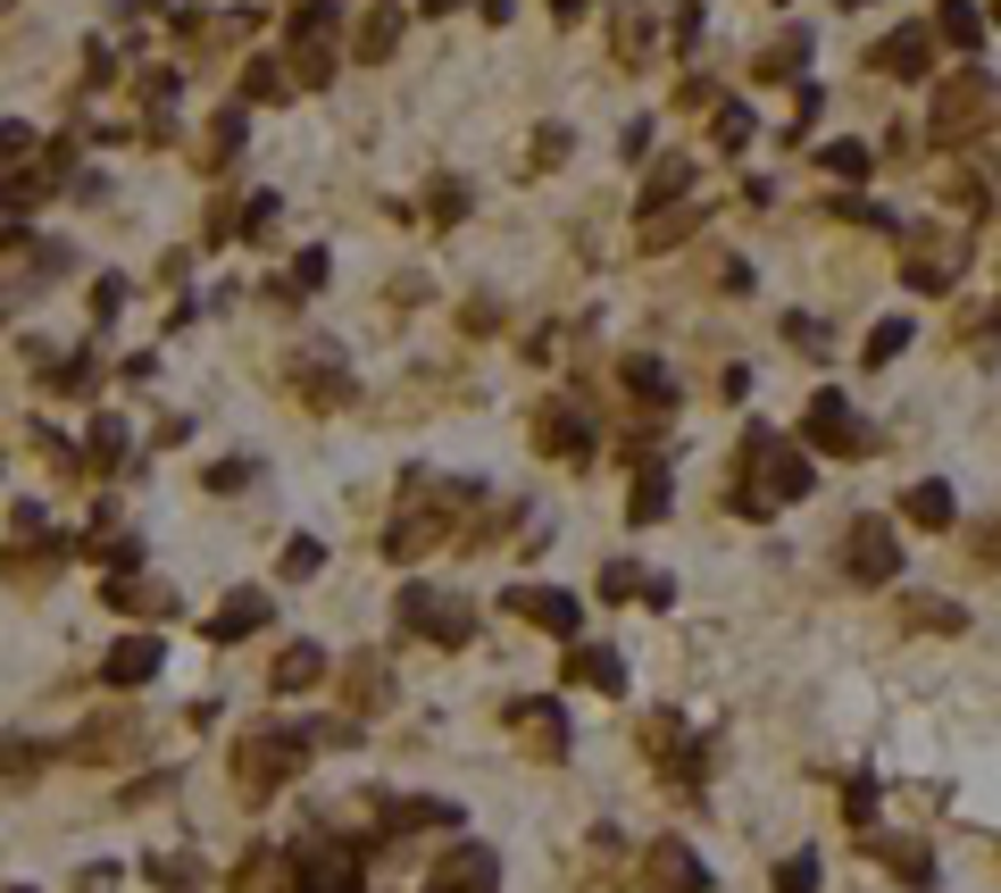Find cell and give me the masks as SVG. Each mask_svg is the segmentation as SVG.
Wrapping results in <instances>:
<instances>
[{
	"instance_id": "2e32d148",
	"label": "cell",
	"mask_w": 1001,
	"mask_h": 893,
	"mask_svg": "<svg viewBox=\"0 0 1001 893\" xmlns=\"http://www.w3.org/2000/svg\"><path fill=\"white\" fill-rule=\"evenodd\" d=\"M576 677H585V684H601V693H618V684H626V668H618V651L585 644V651H576Z\"/></svg>"
},
{
	"instance_id": "e0dca14e",
	"label": "cell",
	"mask_w": 1001,
	"mask_h": 893,
	"mask_svg": "<svg viewBox=\"0 0 1001 893\" xmlns=\"http://www.w3.org/2000/svg\"><path fill=\"white\" fill-rule=\"evenodd\" d=\"M292 76H301L309 93H318V84L334 76V42H292Z\"/></svg>"
},
{
	"instance_id": "ac0fdd59",
	"label": "cell",
	"mask_w": 1001,
	"mask_h": 893,
	"mask_svg": "<svg viewBox=\"0 0 1001 893\" xmlns=\"http://www.w3.org/2000/svg\"><path fill=\"white\" fill-rule=\"evenodd\" d=\"M201 151H209V159H201V168H226V159H234V151H243V117H234V109H226V117H217V126H209V142H201Z\"/></svg>"
},
{
	"instance_id": "e575fe53",
	"label": "cell",
	"mask_w": 1001,
	"mask_h": 893,
	"mask_svg": "<svg viewBox=\"0 0 1001 893\" xmlns=\"http://www.w3.org/2000/svg\"><path fill=\"white\" fill-rule=\"evenodd\" d=\"M827 168H834V176H869V151H860V142H834Z\"/></svg>"
},
{
	"instance_id": "1f68e13d",
	"label": "cell",
	"mask_w": 1001,
	"mask_h": 893,
	"mask_svg": "<svg viewBox=\"0 0 1001 893\" xmlns=\"http://www.w3.org/2000/svg\"><path fill=\"white\" fill-rule=\"evenodd\" d=\"M18 151H34V126L9 117V126H0V168H18Z\"/></svg>"
},
{
	"instance_id": "52a82bcc",
	"label": "cell",
	"mask_w": 1001,
	"mask_h": 893,
	"mask_svg": "<svg viewBox=\"0 0 1001 893\" xmlns=\"http://www.w3.org/2000/svg\"><path fill=\"white\" fill-rule=\"evenodd\" d=\"M851 576H860V585L893 576V527L885 518H860V527H851Z\"/></svg>"
},
{
	"instance_id": "7c38bea8",
	"label": "cell",
	"mask_w": 1001,
	"mask_h": 893,
	"mask_svg": "<svg viewBox=\"0 0 1001 893\" xmlns=\"http://www.w3.org/2000/svg\"><path fill=\"white\" fill-rule=\"evenodd\" d=\"M342 684H351V702H360V710L393 702V668H384V660H351V668H342Z\"/></svg>"
},
{
	"instance_id": "f546056e",
	"label": "cell",
	"mask_w": 1001,
	"mask_h": 893,
	"mask_svg": "<svg viewBox=\"0 0 1001 893\" xmlns=\"http://www.w3.org/2000/svg\"><path fill=\"white\" fill-rule=\"evenodd\" d=\"M902 342H909V326H902V318H885V326L869 334V368H885L893 351H902Z\"/></svg>"
},
{
	"instance_id": "7bdbcfd3",
	"label": "cell",
	"mask_w": 1001,
	"mask_h": 893,
	"mask_svg": "<svg viewBox=\"0 0 1001 893\" xmlns=\"http://www.w3.org/2000/svg\"><path fill=\"white\" fill-rule=\"evenodd\" d=\"M109 885H117V869H109V860H100V869H84V876H76V893H109Z\"/></svg>"
},
{
	"instance_id": "484cf974",
	"label": "cell",
	"mask_w": 1001,
	"mask_h": 893,
	"mask_svg": "<svg viewBox=\"0 0 1001 893\" xmlns=\"http://www.w3.org/2000/svg\"><path fill=\"white\" fill-rule=\"evenodd\" d=\"M876 59H885V67H902V76H918V67H926V42H918V34H893Z\"/></svg>"
},
{
	"instance_id": "f6af8a7d",
	"label": "cell",
	"mask_w": 1001,
	"mask_h": 893,
	"mask_svg": "<svg viewBox=\"0 0 1001 893\" xmlns=\"http://www.w3.org/2000/svg\"><path fill=\"white\" fill-rule=\"evenodd\" d=\"M435 9H459V0H426V18H435Z\"/></svg>"
},
{
	"instance_id": "ab89813d",
	"label": "cell",
	"mask_w": 1001,
	"mask_h": 893,
	"mask_svg": "<svg viewBox=\"0 0 1001 893\" xmlns=\"http://www.w3.org/2000/svg\"><path fill=\"white\" fill-rule=\"evenodd\" d=\"M117 309H126V285H117V276H100V293H93V318H117Z\"/></svg>"
},
{
	"instance_id": "ba28073f",
	"label": "cell",
	"mask_w": 1001,
	"mask_h": 893,
	"mask_svg": "<svg viewBox=\"0 0 1001 893\" xmlns=\"http://www.w3.org/2000/svg\"><path fill=\"white\" fill-rule=\"evenodd\" d=\"M267 627V593H226V602H217V618H209V635H217V644H243V635H259Z\"/></svg>"
},
{
	"instance_id": "9c48e42d",
	"label": "cell",
	"mask_w": 1001,
	"mask_h": 893,
	"mask_svg": "<svg viewBox=\"0 0 1001 893\" xmlns=\"http://www.w3.org/2000/svg\"><path fill=\"white\" fill-rule=\"evenodd\" d=\"M752 459L776 476V501H801V493H810V459H794L785 443H768V435H759V443H752Z\"/></svg>"
},
{
	"instance_id": "f35d334b",
	"label": "cell",
	"mask_w": 1001,
	"mask_h": 893,
	"mask_svg": "<svg viewBox=\"0 0 1001 893\" xmlns=\"http://www.w3.org/2000/svg\"><path fill=\"white\" fill-rule=\"evenodd\" d=\"M42 761H51L42 743H0V768H42Z\"/></svg>"
},
{
	"instance_id": "d590c367",
	"label": "cell",
	"mask_w": 1001,
	"mask_h": 893,
	"mask_svg": "<svg viewBox=\"0 0 1001 893\" xmlns=\"http://www.w3.org/2000/svg\"><path fill=\"white\" fill-rule=\"evenodd\" d=\"M309 285H326V251H301V259H292V293H309Z\"/></svg>"
},
{
	"instance_id": "8fae6325",
	"label": "cell",
	"mask_w": 1001,
	"mask_h": 893,
	"mask_svg": "<svg viewBox=\"0 0 1001 893\" xmlns=\"http://www.w3.org/2000/svg\"><path fill=\"white\" fill-rule=\"evenodd\" d=\"M534 443H543V451H567V459L593 451V435H585V418H576V410H543V418H534Z\"/></svg>"
},
{
	"instance_id": "7402d4cb",
	"label": "cell",
	"mask_w": 1001,
	"mask_h": 893,
	"mask_svg": "<svg viewBox=\"0 0 1001 893\" xmlns=\"http://www.w3.org/2000/svg\"><path fill=\"white\" fill-rule=\"evenodd\" d=\"M626 510H635V518H642V527H651V518H660V510H668V476H642L635 493H626Z\"/></svg>"
},
{
	"instance_id": "44dd1931",
	"label": "cell",
	"mask_w": 1001,
	"mask_h": 893,
	"mask_svg": "<svg viewBox=\"0 0 1001 893\" xmlns=\"http://www.w3.org/2000/svg\"><path fill=\"white\" fill-rule=\"evenodd\" d=\"M151 885H168V893H192V885H201V869H192L184 852H175V860L159 852V860H151Z\"/></svg>"
},
{
	"instance_id": "d4e9b609",
	"label": "cell",
	"mask_w": 1001,
	"mask_h": 893,
	"mask_svg": "<svg viewBox=\"0 0 1001 893\" xmlns=\"http://www.w3.org/2000/svg\"><path fill=\"white\" fill-rule=\"evenodd\" d=\"M243 93H251V100H284V67H276V59H251Z\"/></svg>"
},
{
	"instance_id": "b9f144b4",
	"label": "cell",
	"mask_w": 1001,
	"mask_h": 893,
	"mask_svg": "<svg viewBox=\"0 0 1001 893\" xmlns=\"http://www.w3.org/2000/svg\"><path fill=\"white\" fill-rule=\"evenodd\" d=\"M684 176H693V168H684V159H677V168H660V176H651V201H668V192H684Z\"/></svg>"
},
{
	"instance_id": "8992f818",
	"label": "cell",
	"mask_w": 1001,
	"mask_h": 893,
	"mask_svg": "<svg viewBox=\"0 0 1001 893\" xmlns=\"http://www.w3.org/2000/svg\"><path fill=\"white\" fill-rule=\"evenodd\" d=\"M642 876H651V893H710V876H701V860L684 852L677 836L651 843V860H642Z\"/></svg>"
},
{
	"instance_id": "30bf717a",
	"label": "cell",
	"mask_w": 1001,
	"mask_h": 893,
	"mask_svg": "<svg viewBox=\"0 0 1001 893\" xmlns=\"http://www.w3.org/2000/svg\"><path fill=\"white\" fill-rule=\"evenodd\" d=\"M810 443H818V451H860V435H851V410H843L834 393L810 401Z\"/></svg>"
},
{
	"instance_id": "8d00e7d4",
	"label": "cell",
	"mask_w": 1001,
	"mask_h": 893,
	"mask_svg": "<svg viewBox=\"0 0 1001 893\" xmlns=\"http://www.w3.org/2000/svg\"><path fill=\"white\" fill-rule=\"evenodd\" d=\"M243 234H251V243H259V234H276V201H267V192L243 210Z\"/></svg>"
},
{
	"instance_id": "ffe728a7",
	"label": "cell",
	"mask_w": 1001,
	"mask_h": 893,
	"mask_svg": "<svg viewBox=\"0 0 1001 893\" xmlns=\"http://www.w3.org/2000/svg\"><path fill=\"white\" fill-rule=\"evenodd\" d=\"M909 518H918V527H951V493L944 485H918V493H909Z\"/></svg>"
},
{
	"instance_id": "4316f807",
	"label": "cell",
	"mask_w": 1001,
	"mask_h": 893,
	"mask_svg": "<svg viewBox=\"0 0 1001 893\" xmlns=\"http://www.w3.org/2000/svg\"><path fill=\"white\" fill-rule=\"evenodd\" d=\"M642 51H651V18L626 9V18H618V59H642Z\"/></svg>"
},
{
	"instance_id": "ee69618b",
	"label": "cell",
	"mask_w": 1001,
	"mask_h": 893,
	"mask_svg": "<svg viewBox=\"0 0 1001 893\" xmlns=\"http://www.w3.org/2000/svg\"><path fill=\"white\" fill-rule=\"evenodd\" d=\"M551 9H560V18H576V9H585V0H551Z\"/></svg>"
},
{
	"instance_id": "5b68a950",
	"label": "cell",
	"mask_w": 1001,
	"mask_h": 893,
	"mask_svg": "<svg viewBox=\"0 0 1001 893\" xmlns=\"http://www.w3.org/2000/svg\"><path fill=\"white\" fill-rule=\"evenodd\" d=\"M159 660H168V644H159V635H126V644L100 660V677H109L117 693H134V684H151V677H159Z\"/></svg>"
},
{
	"instance_id": "cb8c5ba5",
	"label": "cell",
	"mask_w": 1001,
	"mask_h": 893,
	"mask_svg": "<svg viewBox=\"0 0 1001 893\" xmlns=\"http://www.w3.org/2000/svg\"><path fill=\"white\" fill-rule=\"evenodd\" d=\"M944 34H951V42H968V51H977L984 18H977V9H968V0H944Z\"/></svg>"
},
{
	"instance_id": "5bb4252c",
	"label": "cell",
	"mask_w": 1001,
	"mask_h": 893,
	"mask_svg": "<svg viewBox=\"0 0 1001 893\" xmlns=\"http://www.w3.org/2000/svg\"><path fill=\"white\" fill-rule=\"evenodd\" d=\"M393 42H401V18H393V9H368L360 34H351V51H360V59H384Z\"/></svg>"
},
{
	"instance_id": "9a60e30c",
	"label": "cell",
	"mask_w": 1001,
	"mask_h": 893,
	"mask_svg": "<svg viewBox=\"0 0 1001 893\" xmlns=\"http://www.w3.org/2000/svg\"><path fill=\"white\" fill-rule=\"evenodd\" d=\"M393 827H459V801H384Z\"/></svg>"
},
{
	"instance_id": "d6a6232c",
	"label": "cell",
	"mask_w": 1001,
	"mask_h": 893,
	"mask_svg": "<svg viewBox=\"0 0 1001 893\" xmlns=\"http://www.w3.org/2000/svg\"><path fill=\"white\" fill-rule=\"evenodd\" d=\"M243 885H251V893H276V885H284V860H276V852H259V860H251V876H243Z\"/></svg>"
},
{
	"instance_id": "603a6c76",
	"label": "cell",
	"mask_w": 1001,
	"mask_h": 893,
	"mask_svg": "<svg viewBox=\"0 0 1001 893\" xmlns=\"http://www.w3.org/2000/svg\"><path fill=\"white\" fill-rule=\"evenodd\" d=\"M318 560H326V552H318V534H292L276 568H284V576H318Z\"/></svg>"
},
{
	"instance_id": "d6986e66",
	"label": "cell",
	"mask_w": 1001,
	"mask_h": 893,
	"mask_svg": "<svg viewBox=\"0 0 1001 893\" xmlns=\"http://www.w3.org/2000/svg\"><path fill=\"white\" fill-rule=\"evenodd\" d=\"M426 217H443V226H451V217H468V184H459V176H443V184L426 192Z\"/></svg>"
},
{
	"instance_id": "4dcf8cb0",
	"label": "cell",
	"mask_w": 1001,
	"mask_h": 893,
	"mask_svg": "<svg viewBox=\"0 0 1001 893\" xmlns=\"http://www.w3.org/2000/svg\"><path fill=\"white\" fill-rule=\"evenodd\" d=\"M100 568H109V576H134V568H142V543H134V534H117L109 552H100Z\"/></svg>"
},
{
	"instance_id": "4fadbf2b",
	"label": "cell",
	"mask_w": 1001,
	"mask_h": 893,
	"mask_svg": "<svg viewBox=\"0 0 1001 893\" xmlns=\"http://www.w3.org/2000/svg\"><path fill=\"white\" fill-rule=\"evenodd\" d=\"M318 677H326V651H318V644H292V651L276 660V693H309Z\"/></svg>"
},
{
	"instance_id": "83f0119b",
	"label": "cell",
	"mask_w": 1001,
	"mask_h": 893,
	"mask_svg": "<svg viewBox=\"0 0 1001 893\" xmlns=\"http://www.w3.org/2000/svg\"><path fill=\"white\" fill-rule=\"evenodd\" d=\"M93 459H100V468L126 459V426H117V418H93Z\"/></svg>"
},
{
	"instance_id": "6da1fadb",
	"label": "cell",
	"mask_w": 1001,
	"mask_h": 893,
	"mask_svg": "<svg viewBox=\"0 0 1001 893\" xmlns=\"http://www.w3.org/2000/svg\"><path fill=\"white\" fill-rule=\"evenodd\" d=\"M301 752H309V726H259V735H243V794L259 801V794H276L292 768H301Z\"/></svg>"
},
{
	"instance_id": "f1b7e54d",
	"label": "cell",
	"mask_w": 1001,
	"mask_h": 893,
	"mask_svg": "<svg viewBox=\"0 0 1001 893\" xmlns=\"http://www.w3.org/2000/svg\"><path fill=\"white\" fill-rule=\"evenodd\" d=\"M810 885H818V860L810 852H794L785 869H776V893H810Z\"/></svg>"
},
{
	"instance_id": "277c9868",
	"label": "cell",
	"mask_w": 1001,
	"mask_h": 893,
	"mask_svg": "<svg viewBox=\"0 0 1001 893\" xmlns=\"http://www.w3.org/2000/svg\"><path fill=\"white\" fill-rule=\"evenodd\" d=\"M501 609H510V618H534L543 635H576V627H585L576 593H551V585H510V593H501Z\"/></svg>"
},
{
	"instance_id": "60d3db41",
	"label": "cell",
	"mask_w": 1001,
	"mask_h": 893,
	"mask_svg": "<svg viewBox=\"0 0 1001 893\" xmlns=\"http://www.w3.org/2000/svg\"><path fill=\"white\" fill-rule=\"evenodd\" d=\"M743 134H752V109H718V142H726V151H735Z\"/></svg>"
},
{
	"instance_id": "836d02e7",
	"label": "cell",
	"mask_w": 1001,
	"mask_h": 893,
	"mask_svg": "<svg viewBox=\"0 0 1001 893\" xmlns=\"http://www.w3.org/2000/svg\"><path fill=\"white\" fill-rule=\"evenodd\" d=\"M251 476H259L251 459H226V468H209V493H234V485H251Z\"/></svg>"
},
{
	"instance_id": "7a4b0ae2",
	"label": "cell",
	"mask_w": 1001,
	"mask_h": 893,
	"mask_svg": "<svg viewBox=\"0 0 1001 893\" xmlns=\"http://www.w3.org/2000/svg\"><path fill=\"white\" fill-rule=\"evenodd\" d=\"M393 618L409 635H426V644H468V602H451V593H435V585H401V602H393Z\"/></svg>"
},
{
	"instance_id": "3957f363",
	"label": "cell",
	"mask_w": 1001,
	"mask_h": 893,
	"mask_svg": "<svg viewBox=\"0 0 1001 893\" xmlns=\"http://www.w3.org/2000/svg\"><path fill=\"white\" fill-rule=\"evenodd\" d=\"M492 885H501V852H484V843H451L426 876V893H492Z\"/></svg>"
},
{
	"instance_id": "74e56055",
	"label": "cell",
	"mask_w": 1001,
	"mask_h": 893,
	"mask_svg": "<svg viewBox=\"0 0 1001 893\" xmlns=\"http://www.w3.org/2000/svg\"><path fill=\"white\" fill-rule=\"evenodd\" d=\"M626 384H635V393H651V401H668V376H660L651 360H635V368H626Z\"/></svg>"
}]
</instances>
